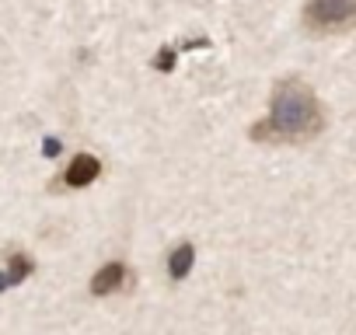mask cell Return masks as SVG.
<instances>
[{
  "instance_id": "6da1fadb",
  "label": "cell",
  "mask_w": 356,
  "mask_h": 335,
  "mask_svg": "<svg viewBox=\"0 0 356 335\" xmlns=\"http://www.w3.org/2000/svg\"><path fill=\"white\" fill-rule=\"evenodd\" d=\"M325 129V108L304 81H280L269 98V115L252 126L259 143H307Z\"/></svg>"
},
{
  "instance_id": "7a4b0ae2",
  "label": "cell",
  "mask_w": 356,
  "mask_h": 335,
  "mask_svg": "<svg viewBox=\"0 0 356 335\" xmlns=\"http://www.w3.org/2000/svg\"><path fill=\"white\" fill-rule=\"evenodd\" d=\"M304 28L311 35H339L356 28V0H307Z\"/></svg>"
},
{
  "instance_id": "3957f363",
  "label": "cell",
  "mask_w": 356,
  "mask_h": 335,
  "mask_svg": "<svg viewBox=\"0 0 356 335\" xmlns=\"http://www.w3.org/2000/svg\"><path fill=\"white\" fill-rule=\"evenodd\" d=\"M98 175H102V161H98L95 154H77V157L67 164V172H63V186H67V189H84V186H91Z\"/></svg>"
},
{
  "instance_id": "277c9868",
  "label": "cell",
  "mask_w": 356,
  "mask_h": 335,
  "mask_svg": "<svg viewBox=\"0 0 356 335\" xmlns=\"http://www.w3.org/2000/svg\"><path fill=\"white\" fill-rule=\"evenodd\" d=\"M126 283H129V269H126L122 262H108V265H102V269L91 276V293H95V297H108V293L126 290Z\"/></svg>"
},
{
  "instance_id": "5b68a950",
  "label": "cell",
  "mask_w": 356,
  "mask_h": 335,
  "mask_svg": "<svg viewBox=\"0 0 356 335\" xmlns=\"http://www.w3.org/2000/svg\"><path fill=\"white\" fill-rule=\"evenodd\" d=\"M193 262H196V248H193V245H178V248L168 255V272H171V279H186L189 269H193Z\"/></svg>"
},
{
  "instance_id": "8992f818",
  "label": "cell",
  "mask_w": 356,
  "mask_h": 335,
  "mask_svg": "<svg viewBox=\"0 0 356 335\" xmlns=\"http://www.w3.org/2000/svg\"><path fill=\"white\" fill-rule=\"evenodd\" d=\"M32 259L25 255V252H11V262H8V286H18V283H25L29 276H32Z\"/></svg>"
},
{
  "instance_id": "52a82bcc",
  "label": "cell",
  "mask_w": 356,
  "mask_h": 335,
  "mask_svg": "<svg viewBox=\"0 0 356 335\" xmlns=\"http://www.w3.org/2000/svg\"><path fill=\"white\" fill-rule=\"evenodd\" d=\"M42 154H46V157H56V154H60V140H46V143H42Z\"/></svg>"
},
{
  "instance_id": "ba28073f",
  "label": "cell",
  "mask_w": 356,
  "mask_h": 335,
  "mask_svg": "<svg viewBox=\"0 0 356 335\" xmlns=\"http://www.w3.org/2000/svg\"><path fill=\"white\" fill-rule=\"evenodd\" d=\"M4 286H8V276H4V272H0V290H4Z\"/></svg>"
}]
</instances>
